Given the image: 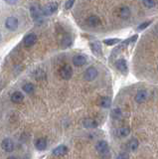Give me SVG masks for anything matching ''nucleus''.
<instances>
[{
    "label": "nucleus",
    "mask_w": 158,
    "mask_h": 159,
    "mask_svg": "<svg viewBox=\"0 0 158 159\" xmlns=\"http://www.w3.org/2000/svg\"><path fill=\"white\" fill-rule=\"evenodd\" d=\"M122 116V111H121V109L120 108H113L112 111H111V117L112 118H115V119H118V118H120Z\"/></svg>",
    "instance_id": "23"
},
{
    "label": "nucleus",
    "mask_w": 158,
    "mask_h": 159,
    "mask_svg": "<svg viewBox=\"0 0 158 159\" xmlns=\"http://www.w3.org/2000/svg\"><path fill=\"white\" fill-rule=\"evenodd\" d=\"M142 3L146 8H152L155 5V0H142Z\"/></svg>",
    "instance_id": "25"
},
{
    "label": "nucleus",
    "mask_w": 158,
    "mask_h": 159,
    "mask_svg": "<svg viewBox=\"0 0 158 159\" xmlns=\"http://www.w3.org/2000/svg\"><path fill=\"white\" fill-rule=\"evenodd\" d=\"M97 75H98L97 70L95 67H90L86 70L85 73H84V79L88 82H92L97 77Z\"/></svg>",
    "instance_id": "3"
},
{
    "label": "nucleus",
    "mask_w": 158,
    "mask_h": 159,
    "mask_svg": "<svg viewBox=\"0 0 158 159\" xmlns=\"http://www.w3.org/2000/svg\"><path fill=\"white\" fill-rule=\"evenodd\" d=\"M87 23L91 27H97L101 24V19L96 15H93V16H90L87 19Z\"/></svg>",
    "instance_id": "15"
},
{
    "label": "nucleus",
    "mask_w": 158,
    "mask_h": 159,
    "mask_svg": "<svg viewBox=\"0 0 158 159\" xmlns=\"http://www.w3.org/2000/svg\"><path fill=\"white\" fill-rule=\"evenodd\" d=\"M1 146L4 150H5L6 152H9V153L14 150V142L10 138H4L2 140Z\"/></svg>",
    "instance_id": "7"
},
{
    "label": "nucleus",
    "mask_w": 158,
    "mask_h": 159,
    "mask_svg": "<svg viewBox=\"0 0 158 159\" xmlns=\"http://www.w3.org/2000/svg\"><path fill=\"white\" fill-rule=\"evenodd\" d=\"M74 3H75V0H67V2L65 3V8L66 9H70L73 7Z\"/></svg>",
    "instance_id": "29"
},
{
    "label": "nucleus",
    "mask_w": 158,
    "mask_h": 159,
    "mask_svg": "<svg viewBox=\"0 0 158 159\" xmlns=\"http://www.w3.org/2000/svg\"><path fill=\"white\" fill-rule=\"evenodd\" d=\"M83 125H84V127H86L88 129H92V128L97 127V122L95 120V119L88 117V118H85L83 120Z\"/></svg>",
    "instance_id": "12"
},
{
    "label": "nucleus",
    "mask_w": 158,
    "mask_h": 159,
    "mask_svg": "<svg viewBox=\"0 0 158 159\" xmlns=\"http://www.w3.org/2000/svg\"><path fill=\"white\" fill-rule=\"evenodd\" d=\"M152 23V21H146V22H144V23H142V24H140L139 26L137 27V31H140V30H143V29H145L146 27H148L149 25Z\"/></svg>",
    "instance_id": "27"
},
{
    "label": "nucleus",
    "mask_w": 158,
    "mask_h": 159,
    "mask_svg": "<svg viewBox=\"0 0 158 159\" xmlns=\"http://www.w3.org/2000/svg\"><path fill=\"white\" fill-rule=\"evenodd\" d=\"M0 40H1V35H0Z\"/></svg>",
    "instance_id": "32"
},
{
    "label": "nucleus",
    "mask_w": 158,
    "mask_h": 159,
    "mask_svg": "<svg viewBox=\"0 0 158 159\" xmlns=\"http://www.w3.org/2000/svg\"><path fill=\"white\" fill-rule=\"evenodd\" d=\"M98 103H100V106L102 107L107 108V107H110L111 106V98H108V97H102V98H101Z\"/></svg>",
    "instance_id": "17"
},
{
    "label": "nucleus",
    "mask_w": 158,
    "mask_h": 159,
    "mask_svg": "<svg viewBox=\"0 0 158 159\" xmlns=\"http://www.w3.org/2000/svg\"><path fill=\"white\" fill-rule=\"evenodd\" d=\"M11 102H14V103H20L23 99H24V94L21 93V92H14L12 94H11Z\"/></svg>",
    "instance_id": "14"
},
{
    "label": "nucleus",
    "mask_w": 158,
    "mask_h": 159,
    "mask_svg": "<svg viewBox=\"0 0 158 159\" xmlns=\"http://www.w3.org/2000/svg\"><path fill=\"white\" fill-rule=\"evenodd\" d=\"M57 9H58V3H56V2H50V3L46 4L42 9L43 16H49V15H52Z\"/></svg>",
    "instance_id": "4"
},
{
    "label": "nucleus",
    "mask_w": 158,
    "mask_h": 159,
    "mask_svg": "<svg viewBox=\"0 0 158 159\" xmlns=\"http://www.w3.org/2000/svg\"><path fill=\"white\" fill-rule=\"evenodd\" d=\"M148 98V92L146 89H140L139 92H137L135 94V102L138 103H142L144 102Z\"/></svg>",
    "instance_id": "8"
},
{
    "label": "nucleus",
    "mask_w": 158,
    "mask_h": 159,
    "mask_svg": "<svg viewBox=\"0 0 158 159\" xmlns=\"http://www.w3.org/2000/svg\"><path fill=\"white\" fill-rule=\"evenodd\" d=\"M129 133H130V128L127 127V126L121 127V128L118 129V135H120V136L125 137L127 135H129Z\"/></svg>",
    "instance_id": "22"
},
{
    "label": "nucleus",
    "mask_w": 158,
    "mask_h": 159,
    "mask_svg": "<svg viewBox=\"0 0 158 159\" xmlns=\"http://www.w3.org/2000/svg\"><path fill=\"white\" fill-rule=\"evenodd\" d=\"M35 147L38 149V150H40V151H43V150H45V149L47 148V140H46V138H38L36 142H35Z\"/></svg>",
    "instance_id": "16"
},
{
    "label": "nucleus",
    "mask_w": 158,
    "mask_h": 159,
    "mask_svg": "<svg viewBox=\"0 0 158 159\" xmlns=\"http://www.w3.org/2000/svg\"><path fill=\"white\" fill-rule=\"evenodd\" d=\"M73 75V70L71 68V66L69 65H65L63 66L60 70V76L64 79V80H70L72 78Z\"/></svg>",
    "instance_id": "5"
},
{
    "label": "nucleus",
    "mask_w": 158,
    "mask_h": 159,
    "mask_svg": "<svg viewBox=\"0 0 158 159\" xmlns=\"http://www.w3.org/2000/svg\"><path fill=\"white\" fill-rule=\"evenodd\" d=\"M120 16L122 18V19H127L129 18L130 16V10L128 7H121L120 10Z\"/></svg>",
    "instance_id": "19"
},
{
    "label": "nucleus",
    "mask_w": 158,
    "mask_h": 159,
    "mask_svg": "<svg viewBox=\"0 0 158 159\" xmlns=\"http://www.w3.org/2000/svg\"><path fill=\"white\" fill-rule=\"evenodd\" d=\"M37 42V35L31 33V34H28L27 36L24 38V45L27 47H30L32 45H34Z\"/></svg>",
    "instance_id": "9"
},
{
    "label": "nucleus",
    "mask_w": 158,
    "mask_h": 159,
    "mask_svg": "<svg viewBox=\"0 0 158 159\" xmlns=\"http://www.w3.org/2000/svg\"><path fill=\"white\" fill-rule=\"evenodd\" d=\"M91 47H92V51L96 55H101L102 54V47H101V44L98 42L91 43Z\"/></svg>",
    "instance_id": "20"
},
{
    "label": "nucleus",
    "mask_w": 158,
    "mask_h": 159,
    "mask_svg": "<svg viewBox=\"0 0 158 159\" xmlns=\"http://www.w3.org/2000/svg\"><path fill=\"white\" fill-rule=\"evenodd\" d=\"M96 149L101 155H110V147H108L107 142L105 140L98 141L96 145Z\"/></svg>",
    "instance_id": "2"
},
{
    "label": "nucleus",
    "mask_w": 158,
    "mask_h": 159,
    "mask_svg": "<svg viewBox=\"0 0 158 159\" xmlns=\"http://www.w3.org/2000/svg\"><path fill=\"white\" fill-rule=\"evenodd\" d=\"M5 26L10 31H14L18 27V20L15 17H8L5 21Z\"/></svg>",
    "instance_id": "6"
},
{
    "label": "nucleus",
    "mask_w": 158,
    "mask_h": 159,
    "mask_svg": "<svg viewBox=\"0 0 158 159\" xmlns=\"http://www.w3.org/2000/svg\"><path fill=\"white\" fill-rule=\"evenodd\" d=\"M103 42H105L106 45H108V46H112V45H115L117 43H120V40L116 39V38H112V39H106Z\"/></svg>",
    "instance_id": "24"
},
{
    "label": "nucleus",
    "mask_w": 158,
    "mask_h": 159,
    "mask_svg": "<svg viewBox=\"0 0 158 159\" xmlns=\"http://www.w3.org/2000/svg\"><path fill=\"white\" fill-rule=\"evenodd\" d=\"M115 67L118 71H120L121 73L127 72V64L124 59H118L115 62Z\"/></svg>",
    "instance_id": "11"
},
{
    "label": "nucleus",
    "mask_w": 158,
    "mask_h": 159,
    "mask_svg": "<svg viewBox=\"0 0 158 159\" xmlns=\"http://www.w3.org/2000/svg\"><path fill=\"white\" fill-rule=\"evenodd\" d=\"M116 159H129V155L126 152H121L117 155Z\"/></svg>",
    "instance_id": "28"
},
{
    "label": "nucleus",
    "mask_w": 158,
    "mask_h": 159,
    "mask_svg": "<svg viewBox=\"0 0 158 159\" xmlns=\"http://www.w3.org/2000/svg\"><path fill=\"white\" fill-rule=\"evenodd\" d=\"M22 89H23V92L26 93H32L34 92V84L31 83H27L25 84H23Z\"/></svg>",
    "instance_id": "21"
},
{
    "label": "nucleus",
    "mask_w": 158,
    "mask_h": 159,
    "mask_svg": "<svg viewBox=\"0 0 158 159\" xmlns=\"http://www.w3.org/2000/svg\"><path fill=\"white\" fill-rule=\"evenodd\" d=\"M72 44V39L69 37V36H67V37H65L63 39V41H62V46L64 47V48H67V47H69L70 45Z\"/></svg>",
    "instance_id": "26"
},
{
    "label": "nucleus",
    "mask_w": 158,
    "mask_h": 159,
    "mask_svg": "<svg viewBox=\"0 0 158 159\" xmlns=\"http://www.w3.org/2000/svg\"><path fill=\"white\" fill-rule=\"evenodd\" d=\"M86 63H87V57L84 56V55H76L73 58V64L77 67L84 66Z\"/></svg>",
    "instance_id": "10"
},
{
    "label": "nucleus",
    "mask_w": 158,
    "mask_h": 159,
    "mask_svg": "<svg viewBox=\"0 0 158 159\" xmlns=\"http://www.w3.org/2000/svg\"><path fill=\"white\" fill-rule=\"evenodd\" d=\"M6 1H7L8 3H11V4H12V3H15V2L17 1V0H6Z\"/></svg>",
    "instance_id": "30"
},
{
    "label": "nucleus",
    "mask_w": 158,
    "mask_h": 159,
    "mask_svg": "<svg viewBox=\"0 0 158 159\" xmlns=\"http://www.w3.org/2000/svg\"><path fill=\"white\" fill-rule=\"evenodd\" d=\"M68 147L66 145H59L53 150V154L55 156H63L68 152Z\"/></svg>",
    "instance_id": "13"
},
{
    "label": "nucleus",
    "mask_w": 158,
    "mask_h": 159,
    "mask_svg": "<svg viewBox=\"0 0 158 159\" xmlns=\"http://www.w3.org/2000/svg\"><path fill=\"white\" fill-rule=\"evenodd\" d=\"M7 159H17V158H16L15 156H9Z\"/></svg>",
    "instance_id": "31"
},
{
    "label": "nucleus",
    "mask_w": 158,
    "mask_h": 159,
    "mask_svg": "<svg viewBox=\"0 0 158 159\" xmlns=\"http://www.w3.org/2000/svg\"><path fill=\"white\" fill-rule=\"evenodd\" d=\"M138 145H139V142H138V140L136 138L130 139V140L128 141V143H127V147L129 148V150H131V151L136 150V149L138 148Z\"/></svg>",
    "instance_id": "18"
},
{
    "label": "nucleus",
    "mask_w": 158,
    "mask_h": 159,
    "mask_svg": "<svg viewBox=\"0 0 158 159\" xmlns=\"http://www.w3.org/2000/svg\"><path fill=\"white\" fill-rule=\"evenodd\" d=\"M30 14H31V17L34 21H40L43 16L42 8L39 6L38 4L33 5V6H31V8H30Z\"/></svg>",
    "instance_id": "1"
}]
</instances>
